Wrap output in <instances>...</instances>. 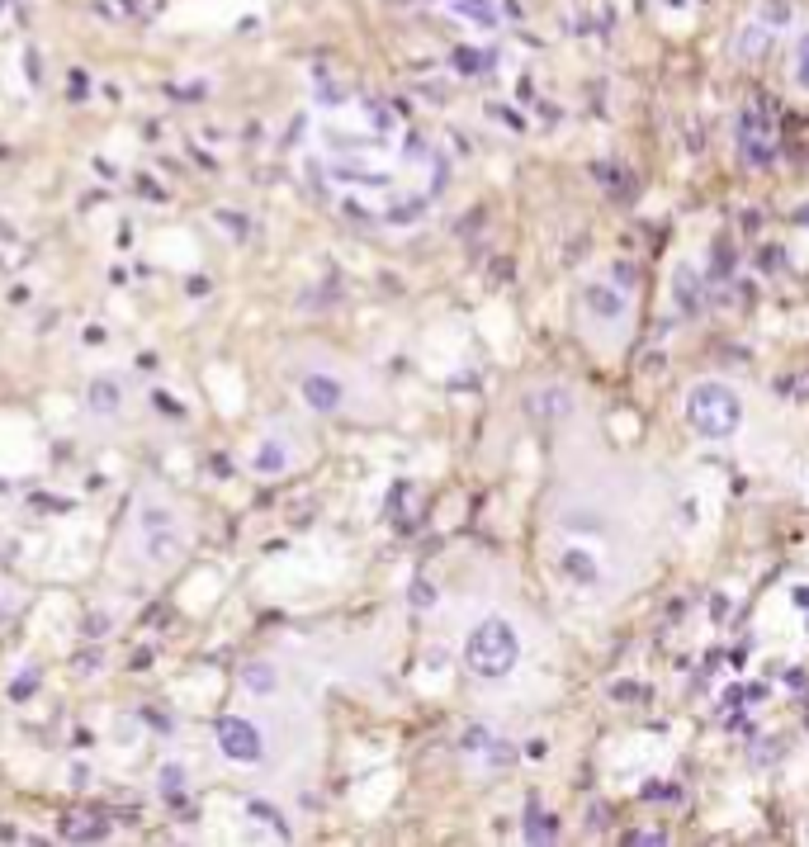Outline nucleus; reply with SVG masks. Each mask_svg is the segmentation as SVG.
Segmentation results:
<instances>
[{
  "mask_svg": "<svg viewBox=\"0 0 809 847\" xmlns=\"http://www.w3.org/2000/svg\"><path fill=\"white\" fill-rule=\"evenodd\" d=\"M294 389H299L303 407L318 412V417H336V412L345 407V379L332 374V370H303V374H294Z\"/></svg>",
  "mask_w": 809,
  "mask_h": 847,
  "instance_id": "obj_5",
  "label": "nucleus"
},
{
  "mask_svg": "<svg viewBox=\"0 0 809 847\" xmlns=\"http://www.w3.org/2000/svg\"><path fill=\"white\" fill-rule=\"evenodd\" d=\"M218 753L227 762H237V767H256L266 757V734L246 715H227V720H218Z\"/></svg>",
  "mask_w": 809,
  "mask_h": 847,
  "instance_id": "obj_4",
  "label": "nucleus"
},
{
  "mask_svg": "<svg viewBox=\"0 0 809 847\" xmlns=\"http://www.w3.org/2000/svg\"><path fill=\"white\" fill-rule=\"evenodd\" d=\"M242 682L251 687L256 696H260V691H275V668H270V663H251V668H246V677H242Z\"/></svg>",
  "mask_w": 809,
  "mask_h": 847,
  "instance_id": "obj_8",
  "label": "nucleus"
},
{
  "mask_svg": "<svg viewBox=\"0 0 809 847\" xmlns=\"http://www.w3.org/2000/svg\"><path fill=\"white\" fill-rule=\"evenodd\" d=\"M123 403H128L123 379H114V374H95V379H90V389H86V403H81V412H86V422L114 426V422L123 417Z\"/></svg>",
  "mask_w": 809,
  "mask_h": 847,
  "instance_id": "obj_6",
  "label": "nucleus"
},
{
  "mask_svg": "<svg viewBox=\"0 0 809 847\" xmlns=\"http://www.w3.org/2000/svg\"><path fill=\"white\" fill-rule=\"evenodd\" d=\"M133 544H138L142 563L175 569L180 554H185V517L161 492H142L138 511H133Z\"/></svg>",
  "mask_w": 809,
  "mask_h": 847,
  "instance_id": "obj_1",
  "label": "nucleus"
},
{
  "mask_svg": "<svg viewBox=\"0 0 809 847\" xmlns=\"http://www.w3.org/2000/svg\"><path fill=\"white\" fill-rule=\"evenodd\" d=\"M686 422L705 441H729L743 426V398L729 384H720V379H701L686 393Z\"/></svg>",
  "mask_w": 809,
  "mask_h": 847,
  "instance_id": "obj_3",
  "label": "nucleus"
},
{
  "mask_svg": "<svg viewBox=\"0 0 809 847\" xmlns=\"http://www.w3.org/2000/svg\"><path fill=\"white\" fill-rule=\"evenodd\" d=\"M796 81L809 90V29L800 33V43H796Z\"/></svg>",
  "mask_w": 809,
  "mask_h": 847,
  "instance_id": "obj_9",
  "label": "nucleus"
},
{
  "mask_svg": "<svg viewBox=\"0 0 809 847\" xmlns=\"http://www.w3.org/2000/svg\"><path fill=\"white\" fill-rule=\"evenodd\" d=\"M587 308H597L601 318H610V322H616L620 312H625V294L606 289V285H592V289H587Z\"/></svg>",
  "mask_w": 809,
  "mask_h": 847,
  "instance_id": "obj_7",
  "label": "nucleus"
},
{
  "mask_svg": "<svg viewBox=\"0 0 809 847\" xmlns=\"http://www.w3.org/2000/svg\"><path fill=\"white\" fill-rule=\"evenodd\" d=\"M464 663H469L473 677H483V682H498V677H507V672L521 663V635H516V625L502 620V616L478 620V625L469 629V639H464Z\"/></svg>",
  "mask_w": 809,
  "mask_h": 847,
  "instance_id": "obj_2",
  "label": "nucleus"
}]
</instances>
